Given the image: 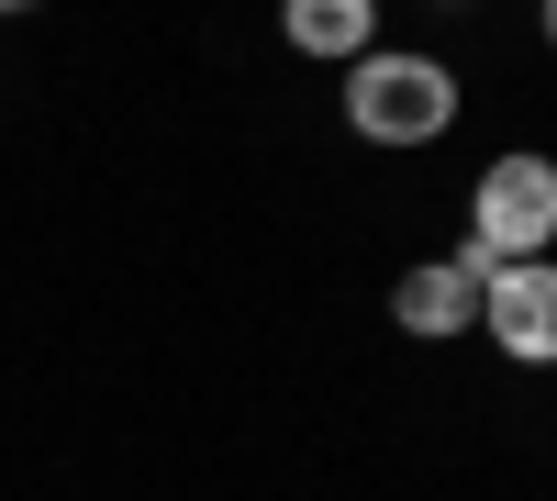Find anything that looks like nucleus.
Instances as JSON below:
<instances>
[{
	"label": "nucleus",
	"mask_w": 557,
	"mask_h": 501,
	"mask_svg": "<svg viewBox=\"0 0 557 501\" xmlns=\"http://www.w3.org/2000/svg\"><path fill=\"white\" fill-rule=\"evenodd\" d=\"M546 235H557V167H546V156H502V167L480 178L469 256H491V267H524Z\"/></svg>",
	"instance_id": "nucleus-2"
},
{
	"label": "nucleus",
	"mask_w": 557,
	"mask_h": 501,
	"mask_svg": "<svg viewBox=\"0 0 557 501\" xmlns=\"http://www.w3.org/2000/svg\"><path fill=\"white\" fill-rule=\"evenodd\" d=\"M480 312H491V335H502L513 368H557V267H502Z\"/></svg>",
	"instance_id": "nucleus-4"
},
{
	"label": "nucleus",
	"mask_w": 557,
	"mask_h": 501,
	"mask_svg": "<svg viewBox=\"0 0 557 501\" xmlns=\"http://www.w3.org/2000/svg\"><path fill=\"white\" fill-rule=\"evenodd\" d=\"M491 279H502V267L457 246V256H435V267H412V279L391 290V312H401L412 335H457V324H480V301H491Z\"/></svg>",
	"instance_id": "nucleus-3"
},
{
	"label": "nucleus",
	"mask_w": 557,
	"mask_h": 501,
	"mask_svg": "<svg viewBox=\"0 0 557 501\" xmlns=\"http://www.w3.org/2000/svg\"><path fill=\"white\" fill-rule=\"evenodd\" d=\"M290 45H312V57H357V45H368V0H301Z\"/></svg>",
	"instance_id": "nucleus-5"
},
{
	"label": "nucleus",
	"mask_w": 557,
	"mask_h": 501,
	"mask_svg": "<svg viewBox=\"0 0 557 501\" xmlns=\"http://www.w3.org/2000/svg\"><path fill=\"white\" fill-rule=\"evenodd\" d=\"M346 112H357L368 146H424V134H446V112H457V78L424 67V57H368L357 89H346Z\"/></svg>",
	"instance_id": "nucleus-1"
},
{
	"label": "nucleus",
	"mask_w": 557,
	"mask_h": 501,
	"mask_svg": "<svg viewBox=\"0 0 557 501\" xmlns=\"http://www.w3.org/2000/svg\"><path fill=\"white\" fill-rule=\"evenodd\" d=\"M546 34H557V23H546Z\"/></svg>",
	"instance_id": "nucleus-6"
}]
</instances>
